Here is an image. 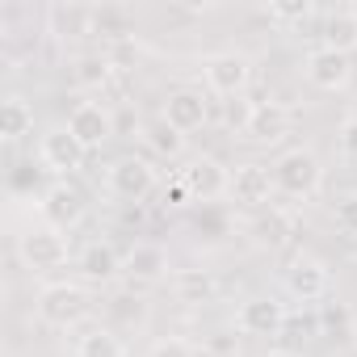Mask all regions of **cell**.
<instances>
[{
  "label": "cell",
  "mask_w": 357,
  "mask_h": 357,
  "mask_svg": "<svg viewBox=\"0 0 357 357\" xmlns=\"http://www.w3.org/2000/svg\"><path fill=\"white\" fill-rule=\"evenodd\" d=\"M84 211H89V202H84V190H80L76 181H55V185L43 194V215H47V223H55V227H63V231H72V227L84 219Z\"/></svg>",
  "instance_id": "9a60e30c"
},
{
  "label": "cell",
  "mask_w": 357,
  "mask_h": 357,
  "mask_svg": "<svg viewBox=\"0 0 357 357\" xmlns=\"http://www.w3.org/2000/svg\"><path fill=\"white\" fill-rule=\"evenodd\" d=\"M17 257L30 273H51V269H63L72 261V236L55 223H38V227H26L17 236Z\"/></svg>",
  "instance_id": "7a4b0ae2"
},
{
  "label": "cell",
  "mask_w": 357,
  "mask_h": 357,
  "mask_svg": "<svg viewBox=\"0 0 357 357\" xmlns=\"http://www.w3.org/2000/svg\"><path fill=\"white\" fill-rule=\"evenodd\" d=\"M282 324H286V303L273 298V294H252L236 311V328L248 332V336H278Z\"/></svg>",
  "instance_id": "4fadbf2b"
},
{
  "label": "cell",
  "mask_w": 357,
  "mask_h": 357,
  "mask_svg": "<svg viewBox=\"0 0 357 357\" xmlns=\"http://www.w3.org/2000/svg\"><path fill=\"white\" fill-rule=\"evenodd\" d=\"M89 311H93V294L80 282H51L38 290V303H34V315L47 328H76Z\"/></svg>",
  "instance_id": "3957f363"
},
{
  "label": "cell",
  "mask_w": 357,
  "mask_h": 357,
  "mask_svg": "<svg viewBox=\"0 0 357 357\" xmlns=\"http://www.w3.org/2000/svg\"><path fill=\"white\" fill-rule=\"evenodd\" d=\"M328 51H340V55H353L357 51V9H332L324 17V34H319Z\"/></svg>",
  "instance_id": "d6986e66"
},
{
  "label": "cell",
  "mask_w": 357,
  "mask_h": 357,
  "mask_svg": "<svg viewBox=\"0 0 357 357\" xmlns=\"http://www.w3.org/2000/svg\"><path fill=\"white\" fill-rule=\"evenodd\" d=\"M164 202H168V206H190V202H194L181 176H176V181H168V185H164Z\"/></svg>",
  "instance_id": "f1b7e54d"
},
{
  "label": "cell",
  "mask_w": 357,
  "mask_h": 357,
  "mask_svg": "<svg viewBox=\"0 0 357 357\" xmlns=\"http://www.w3.org/2000/svg\"><path fill=\"white\" fill-rule=\"evenodd\" d=\"M172 290H176V298H181V303L202 307V303H211L219 294V282H215L211 269H176L172 273Z\"/></svg>",
  "instance_id": "44dd1931"
},
{
  "label": "cell",
  "mask_w": 357,
  "mask_h": 357,
  "mask_svg": "<svg viewBox=\"0 0 357 357\" xmlns=\"http://www.w3.org/2000/svg\"><path fill=\"white\" fill-rule=\"evenodd\" d=\"M273 194H278V185H273V168H265V164H257V160H244V164H236L231 168V202L236 206H244V211H265L269 202H273Z\"/></svg>",
  "instance_id": "9c48e42d"
},
{
  "label": "cell",
  "mask_w": 357,
  "mask_h": 357,
  "mask_svg": "<svg viewBox=\"0 0 357 357\" xmlns=\"http://www.w3.org/2000/svg\"><path fill=\"white\" fill-rule=\"evenodd\" d=\"M273 185L278 194L286 198H315L319 185H324V160L315 147H286L278 160H273Z\"/></svg>",
  "instance_id": "6da1fadb"
},
{
  "label": "cell",
  "mask_w": 357,
  "mask_h": 357,
  "mask_svg": "<svg viewBox=\"0 0 357 357\" xmlns=\"http://www.w3.org/2000/svg\"><path fill=\"white\" fill-rule=\"evenodd\" d=\"M181 181H185L194 202H215V198L231 194V168L223 160H215V155H194L181 168Z\"/></svg>",
  "instance_id": "52a82bcc"
},
{
  "label": "cell",
  "mask_w": 357,
  "mask_h": 357,
  "mask_svg": "<svg viewBox=\"0 0 357 357\" xmlns=\"http://www.w3.org/2000/svg\"><path fill=\"white\" fill-rule=\"evenodd\" d=\"M76 269H80L84 282H101V286H109V282L122 273V257L114 252V244H105V240H89V244L80 248V257H76Z\"/></svg>",
  "instance_id": "e0dca14e"
},
{
  "label": "cell",
  "mask_w": 357,
  "mask_h": 357,
  "mask_svg": "<svg viewBox=\"0 0 357 357\" xmlns=\"http://www.w3.org/2000/svg\"><path fill=\"white\" fill-rule=\"evenodd\" d=\"M168 269H172V257H168V248L155 244V240H135V244L122 252V273H126L130 282L151 286V282H164Z\"/></svg>",
  "instance_id": "7c38bea8"
},
{
  "label": "cell",
  "mask_w": 357,
  "mask_h": 357,
  "mask_svg": "<svg viewBox=\"0 0 357 357\" xmlns=\"http://www.w3.org/2000/svg\"><path fill=\"white\" fill-rule=\"evenodd\" d=\"M84 147L80 139L68 130V126H51L43 139H38V164L47 172H55V181H72V176L84 168Z\"/></svg>",
  "instance_id": "8992f818"
},
{
  "label": "cell",
  "mask_w": 357,
  "mask_h": 357,
  "mask_svg": "<svg viewBox=\"0 0 357 357\" xmlns=\"http://www.w3.org/2000/svg\"><path fill=\"white\" fill-rule=\"evenodd\" d=\"M332 278H328V265L315 261V257H298L290 269H286V294L298 298V303H319L328 294Z\"/></svg>",
  "instance_id": "2e32d148"
},
{
  "label": "cell",
  "mask_w": 357,
  "mask_h": 357,
  "mask_svg": "<svg viewBox=\"0 0 357 357\" xmlns=\"http://www.w3.org/2000/svg\"><path fill=\"white\" fill-rule=\"evenodd\" d=\"M311 13H315V9L307 5V0H294V5H265V17H269V22H282V26H286V22H307Z\"/></svg>",
  "instance_id": "4316f807"
},
{
  "label": "cell",
  "mask_w": 357,
  "mask_h": 357,
  "mask_svg": "<svg viewBox=\"0 0 357 357\" xmlns=\"http://www.w3.org/2000/svg\"><path fill=\"white\" fill-rule=\"evenodd\" d=\"M160 118L181 135H194V130L211 126V97L202 89H172L160 105Z\"/></svg>",
  "instance_id": "8fae6325"
},
{
  "label": "cell",
  "mask_w": 357,
  "mask_h": 357,
  "mask_svg": "<svg viewBox=\"0 0 357 357\" xmlns=\"http://www.w3.org/2000/svg\"><path fill=\"white\" fill-rule=\"evenodd\" d=\"M202 80H206V93L236 101V97H244L248 84H252V59L240 55V51L206 55V59H202Z\"/></svg>",
  "instance_id": "5b68a950"
},
{
  "label": "cell",
  "mask_w": 357,
  "mask_h": 357,
  "mask_svg": "<svg viewBox=\"0 0 357 357\" xmlns=\"http://www.w3.org/2000/svg\"><path fill=\"white\" fill-rule=\"evenodd\" d=\"M336 143H340V155L344 160H357V114H349L336 130Z\"/></svg>",
  "instance_id": "83f0119b"
},
{
  "label": "cell",
  "mask_w": 357,
  "mask_h": 357,
  "mask_svg": "<svg viewBox=\"0 0 357 357\" xmlns=\"http://www.w3.org/2000/svg\"><path fill=\"white\" fill-rule=\"evenodd\" d=\"M286 135H290V109L282 101H257L252 118L244 126V139L257 143V147H278Z\"/></svg>",
  "instance_id": "5bb4252c"
},
{
  "label": "cell",
  "mask_w": 357,
  "mask_h": 357,
  "mask_svg": "<svg viewBox=\"0 0 357 357\" xmlns=\"http://www.w3.org/2000/svg\"><path fill=\"white\" fill-rule=\"evenodd\" d=\"M290 236H294V219H290L286 211L269 206V211L257 219V240H261V244H269V248H282Z\"/></svg>",
  "instance_id": "cb8c5ba5"
},
{
  "label": "cell",
  "mask_w": 357,
  "mask_h": 357,
  "mask_svg": "<svg viewBox=\"0 0 357 357\" xmlns=\"http://www.w3.org/2000/svg\"><path fill=\"white\" fill-rule=\"evenodd\" d=\"M139 139H143V147H147L151 155H160V160H181V155H185V143H190V135H181L176 126H168L160 114L139 126Z\"/></svg>",
  "instance_id": "ac0fdd59"
},
{
  "label": "cell",
  "mask_w": 357,
  "mask_h": 357,
  "mask_svg": "<svg viewBox=\"0 0 357 357\" xmlns=\"http://www.w3.org/2000/svg\"><path fill=\"white\" fill-rule=\"evenodd\" d=\"M349 340H353V349H357V319L349 324Z\"/></svg>",
  "instance_id": "4dcf8cb0"
},
{
  "label": "cell",
  "mask_w": 357,
  "mask_h": 357,
  "mask_svg": "<svg viewBox=\"0 0 357 357\" xmlns=\"http://www.w3.org/2000/svg\"><path fill=\"white\" fill-rule=\"evenodd\" d=\"M76 357H126V344H122V336L114 328L93 324V328H84L76 336Z\"/></svg>",
  "instance_id": "7402d4cb"
},
{
  "label": "cell",
  "mask_w": 357,
  "mask_h": 357,
  "mask_svg": "<svg viewBox=\"0 0 357 357\" xmlns=\"http://www.w3.org/2000/svg\"><path fill=\"white\" fill-rule=\"evenodd\" d=\"M303 76L319 93H344L353 84V59L340 51H328V47H311L303 55Z\"/></svg>",
  "instance_id": "ba28073f"
},
{
  "label": "cell",
  "mask_w": 357,
  "mask_h": 357,
  "mask_svg": "<svg viewBox=\"0 0 357 357\" xmlns=\"http://www.w3.org/2000/svg\"><path fill=\"white\" fill-rule=\"evenodd\" d=\"M147 357H202V353L190 340H181V336H160V340H151Z\"/></svg>",
  "instance_id": "484cf974"
},
{
  "label": "cell",
  "mask_w": 357,
  "mask_h": 357,
  "mask_svg": "<svg viewBox=\"0 0 357 357\" xmlns=\"http://www.w3.org/2000/svg\"><path fill=\"white\" fill-rule=\"evenodd\" d=\"M63 126L80 139L84 151H101V147L114 139V114H109L105 101H76Z\"/></svg>",
  "instance_id": "30bf717a"
},
{
  "label": "cell",
  "mask_w": 357,
  "mask_h": 357,
  "mask_svg": "<svg viewBox=\"0 0 357 357\" xmlns=\"http://www.w3.org/2000/svg\"><path fill=\"white\" fill-rule=\"evenodd\" d=\"M332 223H336V231H344V236L357 240V190L336 194V202H332Z\"/></svg>",
  "instance_id": "d4e9b609"
},
{
  "label": "cell",
  "mask_w": 357,
  "mask_h": 357,
  "mask_svg": "<svg viewBox=\"0 0 357 357\" xmlns=\"http://www.w3.org/2000/svg\"><path fill=\"white\" fill-rule=\"evenodd\" d=\"M261 357H303V353H294V349H269V353H261Z\"/></svg>",
  "instance_id": "f546056e"
},
{
  "label": "cell",
  "mask_w": 357,
  "mask_h": 357,
  "mask_svg": "<svg viewBox=\"0 0 357 357\" xmlns=\"http://www.w3.org/2000/svg\"><path fill=\"white\" fill-rule=\"evenodd\" d=\"M160 185V172L151 160L143 155H118L109 168H105V190L118 198V202H143L151 198V190Z\"/></svg>",
  "instance_id": "277c9868"
},
{
  "label": "cell",
  "mask_w": 357,
  "mask_h": 357,
  "mask_svg": "<svg viewBox=\"0 0 357 357\" xmlns=\"http://www.w3.org/2000/svg\"><path fill=\"white\" fill-rule=\"evenodd\" d=\"M30 130H34V105L22 93H9L0 101V135H5V143H17Z\"/></svg>",
  "instance_id": "ffe728a7"
},
{
  "label": "cell",
  "mask_w": 357,
  "mask_h": 357,
  "mask_svg": "<svg viewBox=\"0 0 357 357\" xmlns=\"http://www.w3.org/2000/svg\"><path fill=\"white\" fill-rule=\"evenodd\" d=\"M114 72H118V63L109 59V55H84V59H76V68H72V80H76V89H105L109 80H114Z\"/></svg>",
  "instance_id": "603a6c76"
}]
</instances>
